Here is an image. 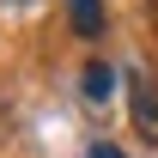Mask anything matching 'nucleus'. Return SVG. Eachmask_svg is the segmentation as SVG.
<instances>
[{"label":"nucleus","mask_w":158,"mask_h":158,"mask_svg":"<svg viewBox=\"0 0 158 158\" xmlns=\"http://www.w3.org/2000/svg\"><path fill=\"white\" fill-rule=\"evenodd\" d=\"M128 110H134V128H140V134H158V85L140 73V67L128 73Z\"/></svg>","instance_id":"obj_1"},{"label":"nucleus","mask_w":158,"mask_h":158,"mask_svg":"<svg viewBox=\"0 0 158 158\" xmlns=\"http://www.w3.org/2000/svg\"><path fill=\"white\" fill-rule=\"evenodd\" d=\"M85 98H91V103H110V98H116V67H110V61H85Z\"/></svg>","instance_id":"obj_2"},{"label":"nucleus","mask_w":158,"mask_h":158,"mask_svg":"<svg viewBox=\"0 0 158 158\" xmlns=\"http://www.w3.org/2000/svg\"><path fill=\"white\" fill-rule=\"evenodd\" d=\"M67 19H73L79 37H98L103 31V0H67Z\"/></svg>","instance_id":"obj_3"},{"label":"nucleus","mask_w":158,"mask_h":158,"mask_svg":"<svg viewBox=\"0 0 158 158\" xmlns=\"http://www.w3.org/2000/svg\"><path fill=\"white\" fill-rule=\"evenodd\" d=\"M85 158H128V152H122V146H110V140H103V146H91V152H85Z\"/></svg>","instance_id":"obj_4"}]
</instances>
